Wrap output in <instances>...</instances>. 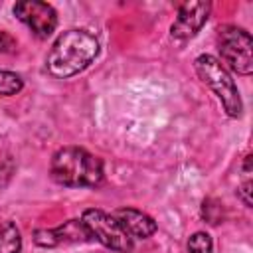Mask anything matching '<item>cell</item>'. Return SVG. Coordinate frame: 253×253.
I'll return each instance as SVG.
<instances>
[{"label": "cell", "mask_w": 253, "mask_h": 253, "mask_svg": "<svg viewBox=\"0 0 253 253\" xmlns=\"http://www.w3.org/2000/svg\"><path fill=\"white\" fill-rule=\"evenodd\" d=\"M99 55V40L87 30H67L57 36L45 57L47 71L53 77L67 79L87 69Z\"/></svg>", "instance_id": "obj_1"}, {"label": "cell", "mask_w": 253, "mask_h": 253, "mask_svg": "<svg viewBox=\"0 0 253 253\" xmlns=\"http://www.w3.org/2000/svg\"><path fill=\"white\" fill-rule=\"evenodd\" d=\"M49 174L65 188H95L103 182L105 170L99 156L81 146H63L53 152Z\"/></svg>", "instance_id": "obj_2"}, {"label": "cell", "mask_w": 253, "mask_h": 253, "mask_svg": "<svg viewBox=\"0 0 253 253\" xmlns=\"http://www.w3.org/2000/svg\"><path fill=\"white\" fill-rule=\"evenodd\" d=\"M194 69L198 73V77L213 91V95L219 99L223 111L227 113V117L237 119L243 113V103L237 91V85L233 83L229 71L225 69V65L210 55V53H202L194 59Z\"/></svg>", "instance_id": "obj_3"}, {"label": "cell", "mask_w": 253, "mask_h": 253, "mask_svg": "<svg viewBox=\"0 0 253 253\" xmlns=\"http://www.w3.org/2000/svg\"><path fill=\"white\" fill-rule=\"evenodd\" d=\"M217 47L223 63L237 75H251L253 71V42L247 30L239 26H221L217 30Z\"/></svg>", "instance_id": "obj_4"}, {"label": "cell", "mask_w": 253, "mask_h": 253, "mask_svg": "<svg viewBox=\"0 0 253 253\" xmlns=\"http://www.w3.org/2000/svg\"><path fill=\"white\" fill-rule=\"evenodd\" d=\"M81 221L87 227V231L91 233V237L95 241H99L101 245H105L107 249L117 251V253H130L132 251V245H134L132 237L123 229V225L117 221V217L113 213L89 208L83 211Z\"/></svg>", "instance_id": "obj_5"}, {"label": "cell", "mask_w": 253, "mask_h": 253, "mask_svg": "<svg viewBox=\"0 0 253 253\" xmlns=\"http://www.w3.org/2000/svg\"><path fill=\"white\" fill-rule=\"evenodd\" d=\"M14 16L26 24L40 40H45L47 36L53 34L57 26V12L51 4L40 2V0H22L16 2L12 8Z\"/></svg>", "instance_id": "obj_6"}, {"label": "cell", "mask_w": 253, "mask_h": 253, "mask_svg": "<svg viewBox=\"0 0 253 253\" xmlns=\"http://www.w3.org/2000/svg\"><path fill=\"white\" fill-rule=\"evenodd\" d=\"M87 241H93V237L81 219H67L57 227L34 231V243L38 247H59V245L87 243Z\"/></svg>", "instance_id": "obj_7"}, {"label": "cell", "mask_w": 253, "mask_h": 253, "mask_svg": "<svg viewBox=\"0 0 253 253\" xmlns=\"http://www.w3.org/2000/svg\"><path fill=\"white\" fill-rule=\"evenodd\" d=\"M211 12L210 2H184L178 8L176 20L170 26V36L176 40H190L194 38L204 24L208 22Z\"/></svg>", "instance_id": "obj_8"}, {"label": "cell", "mask_w": 253, "mask_h": 253, "mask_svg": "<svg viewBox=\"0 0 253 253\" xmlns=\"http://www.w3.org/2000/svg\"><path fill=\"white\" fill-rule=\"evenodd\" d=\"M117 217V221L123 225V229L132 237V239H148L150 235H154L156 231V221L134 208H121L113 213Z\"/></svg>", "instance_id": "obj_9"}, {"label": "cell", "mask_w": 253, "mask_h": 253, "mask_svg": "<svg viewBox=\"0 0 253 253\" xmlns=\"http://www.w3.org/2000/svg\"><path fill=\"white\" fill-rule=\"evenodd\" d=\"M22 235L14 221H0V253H20Z\"/></svg>", "instance_id": "obj_10"}, {"label": "cell", "mask_w": 253, "mask_h": 253, "mask_svg": "<svg viewBox=\"0 0 253 253\" xmlns=\"http://www.w3.org/2000/svg\"><path fill=\"white\" fill-rule=\"evenodd\" d=\"M22 87H24V79L18 73L0 69V97L16 95L22 91Z\"/></svg>", "instance_id": "obj_11"}, {"label": "cell", "mask_w": 253, "mask_h": 253, "mask_svg": "<svg viewBox=\"0 0 253 253\" xmlns=\"http://www.w3.org/2000/svg\"><path fill=\"white\" fill-rule=\"evenodd\" d=\"M213 251V241L210 233L206 231H196L188 239V253H211Z\"/></svg>", "instance_id": "obj_12"}, {"label": "cell", "mask_w": 253, "mask_h": 253, "mask_svg": "<svg viewBox=\"0 0 253 253\" xmlns=\"http://www.w3.org/2000/svg\"><path fill=\"white\" fill-rule=\"evenodd\" d=\"M202 217H204L208 223L217 225V223L223 219V208H221V204H219L217 200H213V198L204 200V204H202Z\"/></svg>", "instance_id": "obj_13"}, {"label": "cell", "mask_w": 253, "mask_h": 253, "mask_svg": "<svg viewBox=\"0 0 253 253\" xmlns=\"http://www.w3.org/2000/svg\"><path fill=\"white\" fill-rule=\"evenodd\" d=\"M16 49V38L0 30V53H12Z\"/></svg>", "instance_id": "obj_14"}, {"label": "cell", "mask_w": 253, "mask_h": 253, "mask_svg": "<svg viewBox=\"0 0 253 253\" xmlns=\"http://www.w3.org/2000/svg\"><path fill=\"white\" fill-rule=\"evenodd\" d=\"M251 188H253L251 180H245V182L237 188V196H239V200L243 202L245 208H251Z\"/></svg>", "instance_id": "obj_15"}, {"label": "cell", "mask_w": 253, "mask_h": 253, "mask_svg": "<svg viewBox=\"0 0 253 253\" xmlns=\"http://www.w3.org/2000/svg\"><path fill=\"white\" fill-rule=\"evenodd\" d=\"M12 160L10 158H0V184H6V180L12 176Z\"/></svg>", "instance_id": "obj_16"}, {"label": "cell", "mask_w": 253, "mask_h": 253, "mask_svg": "<svg viewBox=\"0 0 253 253\" xmlns=\"http://www.w3.org/2000/svg\"><path fill=\"white\" fill-rule=\"evenodd\" d=\"M243 172L249 176L251 174V154H247L245 156V162H243Z\"/></svg>", "instance_id": "obj_17"}]
</instances>
